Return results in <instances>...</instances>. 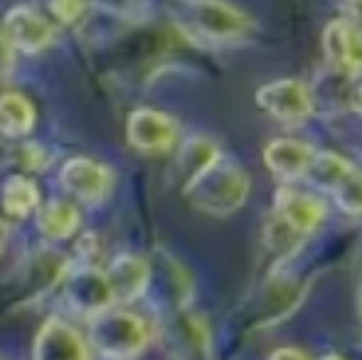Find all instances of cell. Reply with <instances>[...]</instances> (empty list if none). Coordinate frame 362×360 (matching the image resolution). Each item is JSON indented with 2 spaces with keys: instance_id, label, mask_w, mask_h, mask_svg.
Wrapping results in <instances>:
<instances>
[{
  "instance_id": "1",
  "label": "cell",
  "mask_w": 362,
  "mask_h": 360,
  "mask_svg": "<svg viewBox=\"0 0 362 360\" xmlns=\"http://www.w3.org/2000/svg\"><path fill=\"white\" fill-rule=\"evenodd\" d=\"M249 187H252L249 175L244 173L242 166L219 156L210 168L202 170L192 182H187L182 192L190 197V202L197 210L215 217H224L244 205Z\"/></svg>"
},
{
  "instance_id": "2",
  "label": "cell",
  "mask_w": 362,
  "mask_h": 360,
  "mask_svg": "<svg viewBox=\"0 0 362 360\" xmlns=\"http://www.w3.org/2000/svg\"><path fill=\"white\" fill-rule=\"evenodd\" d=\"M148 326L141 316L129 311H106L91 316L89 343L104 360H134L148 346Z\"/></svg>"
},
{
  "instance_id": "3",
  "label": "cell",
  "mask_w": 362,
  "mask_h": 360,
  "mask_svg": "<svg viewBox=\"0 0 362 360\" xmlns=\"http://www.w3.org/2000/svg\"><path fill=\"white\" fill-rule=\"evenodd\" d=\"M160 341L168 360H212V336L207 323L185 308L165 311L160 321Z\"/></svg>"
},
{
  "instance_id": "4",
  "label": "cell",
  "mask_w": 362,
  "mask_h": 360,
  "mask_svg": "<svg viewBox=\"0 0 362 360\" xmlns=\"http://www.w3.org/2000/svg\"><path fill=\"white\" fill-rule=\"evenodd\" d=\"M305 175L318 187L328 190L348 215L360 217V173L350 161L330 151H320L313 153Z\"/></svg>"
},
{
  "instance_id": "5",
  "label": "cell",
  "mask_w": 362,
  "mask_h": 360,
  "mask_svg": "<svg viewBox=\"0 0 362 360\" xmlns=\"http://www.w3.org/2000/svg\"><path fill=\"white\" fill-rule=\"evenodd\" d=\"M190 25L207 40L229 42L249 30V18L224 0H190L187 3Z\"/></svg>"
},
{
  "instance_id": "6",
  "label": "cell",
  "mask_w": 362,
  "mask_h": 360,
  "mask_svg": "<svg viewBox=\"0 0 362 360\" xmlns=\"http://www.w3.org/2000/svg\"><path fill=\"white\" fill-rule=\"evenodd\" d=\"M64 301L79 316H96L114 303L109 279L96 267H76L64 274Z\"/></svg>"
},
{
  "instance_id": "7",
  "label": "cell",
  "mask_w": 362,
  "mask_h": 360,
  "mask_svg": "<svg viewBox=\"0 0 362 360\" xmlns=\"http://www.w3.org/2000/svg\"><path fill=\"white\" fill-rule=\"evenodd\" d=\"M257 104L284 124H298L313 109V94L298 79H276L259 87Z\"/></svg>"
},
{
  "instance_id": "8",
  "label": "cell",
  "mask_w": 362,
  "mask_h": 360,
  "mask_svg": "<svg viewBox=\"0 0 362 360\" xmlns=\"http://www.w3.org/2000/svg\"><path fill=\"white\" fill-rule=\"evenodd\" d=\"M62 187L81 202H101L111 190V170L91 158H72L59 170Z\"/></svg>"
},
{
  "instance_id": "9",
  "label": "cell",
  "mask_w": 362,
  "mask_h": 360,
  "mask_svg": "<svg viewBox=\"0 0 362 360\" xmlns=\"http://www.w3.org/2000/svg\"><path fill=\"white\" fill-rule=\"evenodd\" d=\"M33 360H89V348L76 328L62 318H49L35 336Z\"/></svg>"
},
{
  "instance_id": "10",
  "label": "cell",
  "mask_w": 362,
  "mask_h": 360,
  "mask_svg": "<svg viewBox=\"0 0 362 360\" xmlns=\"http://www.w3.org/2000/svg\"><path fill=\"white\" fill-rule=\"evenodd\" d=\"M129 144L148 153L168 151L177 141V124L156 109H136L126 124Z\"/></svg>"
},
{
  "instance_id": "11",
  "label": "cell",
  "mask_w": 362,
  "mask_h": 360,
  "mask_svg": "<svg viewBox=\"0 0 362 360\" xmlns=\"http://www.w3.org/2000/svg\"><path fill=\"white\" fill-rule=\"evenodd\" d=\"M323 52L335 72L358 77L362 62L358 25L353 20H333L323 33Z\"/></svg>"
},
{
  "instance_id": "12",
  "label": "cell",
  "mask_w": 362,
  "mask_h": 360,
  "mask_svg": "<svg viewBox=\"0 0 362 360\" xmlns=\"http://www.w3.org/2000/svg\"><path fill=\"white\" fill-rule=\"evenodd\" d=\"M3 33L8 35L13 47H20L25 52H40L54 37L47 20L35 8H28V5H15L13 10H8Z\"/></svg>"
},
{
  "instance_id": "13",
  "label": "cell",
  "mask_w": 362,
  "mask_h": 360,
  "mask_svg": "<svg viewBox=\"0 0 362 360\" xmlns=\"http://www.w3.org/2000/svg\"><path fill=\"white\" fill-rule=\"evenodd\" d=\"M106 279H109L111 294H114V303L136 301L151 286V265L136 255H119L111 262Z\"/></svg>"
},
{
  "instance_id": "14",
  "label": "cell",
  "mask_w": 362,
  "mask_h": 360,
  "mask_svg": "<svg viewBox=\"0 0 362 360\" xmlns=\"http://www.w3.org/2000/svg\"><path fill=\"white\" fill-rule=\"evenodd\" d=\"M325 212H328L325 202L315 195L296 192L288 187H281L276 192V217H281L300 237H308L325 220Z\"/></svg>"
},
{
  "instance_id": "15",
  "label": "cell",
  "mask_w": 362,
  "mask_h": 360,
  "mask_svg": "<svg viewBox=\"0 0 362 360\" xmlns=\"http://www.w3.org/2000/svg\"><path fill=\"white\" fill-rule=\"evenodd\" d=\"M313 149L308 144H300L293 139H279L267 146L264 151V163L272 170V175L281 182H293L305 175Z\"/></svg>"
},
{
  "instance_id": "16",
  "label": "cell",
  "mask_w": 362,
  "mask_h": 360,
  "mask_svg": "<svg viewBox=\"0 0 362 360\" xmlns=\"http://www.w3.org/2000/svg\"><path fill=\"white\" fill-rule=\"evenodd\" d=\"M219 156L222 153H219L217 144L205 139V136H195V139L187 141L180 149V153H177V175H180V180H182V187L195 180L202 170L210 168Z\"/></svg>"
},
{
  "instance_id": "17",
  "label": "cell",
  "mask_w": 362,
  "mask_h": 360,
  "mask_svg": "<svg viewBox=\"0 0 362 360\" xmlns=\"http://www.w3.org/2000/svg\"><path fill=\"white\" fill-rule=\"evenodd\" d=\"M37 227L47 240H67L79 227V212L72 202L52 200L37 212Z\"/></svg>"
},
{
  "instance_id": "18",
  "label": "cell",
  "mask_w": 362,
  "mask_h": 360,
  "mask_svg": "<svg viewBox=\"0 0 362 360\" xmlns=\"http://www.w3.org/2000/svg\"><path fill=\"white\" fill-rule=\"evenodd\" d=\"M35 126V109L23 94L0 96V131L5 136H25Z\"/></svg>"
},
{
  "instance_id": "19",
  "label": "cell",
  "mask_w": 362,
  "mask_h": 360,
  "mask_svg": "<svg viewBox=\"0 0 362 360\" xmlns=\"http://www.w3.org/2000/svg\"><path fill=\"white\" fill-rule=\"evenodd\" d=\"M40 205V190L30 178L15 175L5 182L3 187V207L10 217L15 220H25L35 207Z\"/></svg>"
},
{
  "instance_id": "20",
  "label": "cell",
  "mask_w": 362,
  "mask_h": 360,
  "mask_svg": "<svg viewBox=\"0 0 362 360\" xmlns=\"http://www.w3.org/2000/svg\"><path fill=\"white\" fill-rule=\"evenodd\" d=\"M264 242H267V247L272 252H279V255H291V252H293L296 247L303 242V237H300L291 225H286L281 217L274 215V220L269 222L267 230H264Z\"/></svg>"
},
{
  "instance_id": "21",
  "label": "cell",
  "mask_w": 362,
  "mask_h": 360,
  "mask_svg": "<svg viewBox=\"0 0 362 360\" xmlns=\"http://www.w3.org/2000/svg\"><path fill=\"white\" fill-rule=\"evenodd\" d=\"M47 5L59 23H76L86 10V0H47Z\"/></svg>"
},
{
  "instance_id": "22",
  "label": "cell",
  "mask_w": 362,
  "mask_h": 360,
  "mask_svg": "<svg viewBox=\"0 0 362 360\" xmlns=\"http://www.w3.org/2000/svg\"><path fill=\"white\" fill-rule=\"evenodd\" d=\"M13 64H15V50H13V45H10L8 35L0 28V77L8 74L10 69H13Z\"/></svg>"
},
{
  "instance_id": "23",
  "label": "cell",
  "mask_w": 362,
  "mask_h": 360,
  "mask_svg": "<svg viewBox=\"0 0 362 360\" xmlns=\"http://www.w3.org/2000/svg\"><path fill=\"white\" fill-rule=\"evenodd\" d=\"M269 360H308V356L296 348H276V351L269 356Z\"/></svg>"
},
{
  "instance_id": "24",
  "label": "cell",
  "mask_w": 362,
  "mask_h": 360,
  "mask_svg": "<svg viewBox=\"0 0 362 360\" xmlns=\"http://www.w3.org/2000/svg\"><path fill=\"white\" fill-rule=\"evenodd\" d=\"M5 240H8V227H5V222L0 220V250L5 247Z\"/></svg>"
},
{
  "instance_id": "25",
  "label": "cell",
  "mask_w": 362,
  "mask_h": 360,
  "mask_svg": "<svg viewBox=\"0 0 362 360\" xmlns=\"http://www.w3.org/2000/svg\"><path fill=\"white\" fill-rule=\"evenodd\" d=\"M320 360H343V358H340L338 353H328V356H323Z\"/></svg>"
}]
</instances>
